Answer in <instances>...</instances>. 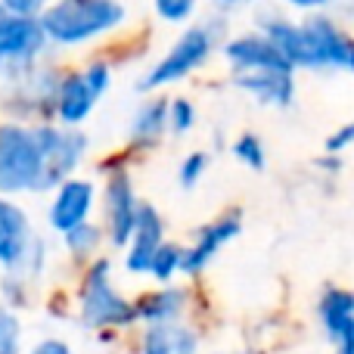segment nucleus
<instances>
[{"label": "nucleus", "instance_id": "1", "mask_svg": "<svg viewBox=\"0 0 354 354\" xmlns=\"http://www.w3.org/2000/svg\"><path fill=\"white\" fill-rule=\"evenodd\" d=\"M261 35L274 41V47L292 68L354 75V37L345 35L326 16H314L308 22H289L277 12H268L261 19Z\"/></svg>", "mask_w": 354, "mask_h": 354}, {"label": "nucleus", "instance_id": "2", "mask_svg": "<svg viewBox=\"0 0 354 354\" xmlns=\"http://www.w3.org/2000/svg\"><path fill=\"white\" fill-rule=\"evenodd\" d=\"M62 128L53 124H0V196L44 193L47 159L59 143Z\"/></svg>", "mask_w": 354, "mask_h": 354}, {"label": "nucleus", "instance_id": "3", "mask_svg": "<svg viewBox=\"0 0 354 354\" xmlns=\"http://www.w3.org/2000/svg\"><path fill=\"white\" fill-rule=\"evenodd\" d=\"M124 16L128 12L118 0H56L41 12V25L50 44L78 47L115 31Z\"/></svg>", "mask_w": 354, "mask_h": 354}, {"label": "nucleus", "instance_id": "4", "mask_svg": "<svg viewBox=\"0 0 354 354\" xmlns=\"http://www.w3.org/2000/svg\"><path fill=\"white\" fill-rule=\"evenodd\" d=\"M81 324L91 330H122L137 320L134 301H128L109 280V261L100 258L91 264L81 283V299H78Z\"/></svg>", "mask_w": 354, "mask_h": 354}, {"label": "nucleus", "instance_id": "5", "mask_svg": "<svg viewBox=\"0 0 354 354\" xmlns=\"http://www.w3.org/2000/svg\"><path fill=\"white\" fill-rule=\"evenodd\" d=\"M214 44H218V22L187 28L171 44V50H168V53L162 56L147 75H143L140 91H156V87H168V84L183 81L199 66H205L208 56H212V50H214Z\"/></svg>", "mask_w": 354, "mask_h": 354}, {"label": "nucleus", "instance_id": "6", "mask_svg": "<svg viewBox=\"0 0 354 354\" xmlns=\"http://www.w3.org/2000/svg\"><path fill=\"white\" fill-rule=\"evenodd\" d=\"M47 44L50 41L41 19L6 16L0 22V75L12 84L25 81L37 68V59Z\"/></svg>", "mask_w": 354, "mask_h": 354}, {"label": "nucleus", "instance_id": "7", "mask_svg": "<svg viewBox=\"0 0 354 354\" xmlns=\"http://www.w3.org/2000/svg\"><path fill=\"white\" fill-rule=\"evenodd\" d=\"M103 205H106V227L109 233V243L115 249H128L131 236H134L137 227V214H140V199L134 193V183L124 171L109 174L103 189Z\"/></svg>", "mask_w": 354, "mask_h": 354}, {"label": "nucleus", "instance_id": "8", "mask_svg": "<svg viewBox=\"0 0 354 354\" xmlns=\"http://www.w3.org/2000/svg\"><path fill=\"white\" fill-rule=\"evenodd\" d=\"M31 245H35V230L25 208L0 196V268L22 270Z\"/></svg>", "mask_w": 354, "mask_h": 354}, {"label": "nucleus", "instance_id": "9", "mask_svg": "<svg viewBox=\"0 0 354 354\" xmlns=\"http://www.w3.org/2000/svg\"><path fill=\"white\" fill-rule=\"evenodd\" d=\"M93 202H97V189L91 180H81V177H68L56 187L53 202H50L47 221L56 233H68L72 227L91 221Z\"/></svg>", "mask_w": 354, "mask_h": 354}, {"label": "nucleus", "instance_id": "10", "mask_svg": "<svg viewBox=\"0 0 354 354\" xmlns=\"http://www.w3.org/2000/svg\"><path fill=\"white\" fill-rule=\"evenodd\" d=\"M224 59L230 62L236 72H295L283 53L274 47L270 37H264L261 31L258 35H239L233 41H227L221 47Z\"/></svg>", "mask_w": 354, "mask_h": 354}, {"label": "nucleus", "instance_id": "11", "mask_svg": "<svg viewBox=\"0 0 354 354\" xmlns=\"http://www.w3.org/2000/svg\"><path fill=\"white\" fill-rule=\"evenodd\" d=\"M317 317L330 342L339 354H354V292L348 289H326L320 295Z\"/></svg>", "mask_w": 354, "mask_h": 354}, {"label": "nucleus", "instance_id": "12", "mask_svg": "<svg viewBox=\"0 0 354 354\" xmlns=\"http://www.w3.org/2000/svg\"><path fill=\"white\" fill-rule=\"evenodd\" d=\"M162 243H165V224H162V214L156 212L153 205H143L140 202L134 236H131L128 252H124V270H131V274H137V277L149 274L153 255L159 252Z\"/></svg>", "mask_w": 354, "mask_h": 354}, {"label": "nucleus", "instance_id": "13", "mask_svg": "<svg viewBox=\"0 0 354 354\" xmlns=\"http://www.w3.org/2000/svg\"><path fill=\"white\" fill-rule=\"evenodd\" d=\"M236 233H239V218L236 214H224V218L205 224L199 233H196L193 245L183 249V274L187 277L202 274V270L212 264V258L218 255V252L224 249L233 236H236Z\"/></svg>", "mask_w": 354, "mask_h": 354}, {"label": "nucleus", "instance_id": "14", "mask_svg": "<svg viewBox=\"0 0 354 354\" xmlns=\"http://www.w3.org/2000/svg\"><path fill=\"white\" fill-rule=\"evenodd\" d=\"M233 84L261 106L286 109L295 100V78L292 72H236Z\"/></svg>", "mask_w": 354, "mask_h": 354}, {"label": "nucleus", "instance_id": "15", "mask_svg": "<svg viewBox=\"0 0 354 354\" xmlns=\"http://www.w3.org/2000/svg\"><path fill=\"white\" fill-rule=\"evenodd\" d=\"M93 103H97V97H93V91L87 87L84 75L81 72L62 75L59 87H56V97H53V112H56V118H59L62 124L78 128V124L91 115Z\"/></svg>", "mask_w": 354, "mask_h": 354}, {"label": "nucleus", "instance_id": "16", "mask_svg": "<svg viewBox=\"0 0 354 354\" xmlns=\"http://www.w3.org/2000/svg\"><path fill=\"white\" fill-rule=\"evenodd\" d=\"M87 153V134L78 128H62L59 134V143H56V149L50 153L47 159V174H44V193L53 187H59L62 180H68V177L75 174V168L81 165V159H84Z\"/></svg>", "mask_w": 354, "mask_h": 354}, {"label": "nucleus", "instance_id": "17", "mask_svg": "<svg viewBox=\"0 0 354 354\" xmlns=\"http://www.w3.org/2000/svg\"><path fill=\"white\" fill-rule=\"evenodd\" d=\"M183 308H187V289L180 286H165L134 301L137 320H143V324H177Z\"/></svg>", "mask_w": 354, "mask_h": 354}, {"label": "nucleus", "instance_id": "18", "mask_svg": "<svg viewBox=\"0 0 354 354\" xmlns=\"http://www.w3.org/2000/svg\"><path fill=\"white\" fill-rule=\"evenodd\" d=\"M168 131V100H149L137 109L134 122H131V140L137 147H153L159 137Z\"/></svg>", "mask_w": 354, "mask_h": 354}, {"label": "nucleus", "instance_id": "19", "mask_svg": "<svg viewBox=\"0 0 354 354\" xmlns=\"http://www.w3.org/2000/svg\"><path fill=\"white\" fill-rule=\"evenodd\" d=\"M62 239H66V249L75 258H91L103 243V227H97L93 221H84V224L72 227L68 233H62Z\"/></svg>", "mask_w": 354, "mask_h": 354}, {"label": "nucleus", "instance_id": "20", "mask_svg": "<svg viewBox=\"0 0 354 354\" xmlns=\"http://www.w3.org/2000/svg\"><path fill=\"white\" fill-rule=\"evenodd\" d=\"M177 274H183V249L174 243H162L149 264V277L159 283H171Z\"/></svg>", "mask_w": 354, "mask_h": 354}, {"label": "nucleus", "instance_id": "21", "mask_svg": "<svg viewBox=\"0 0 354 354\" xmlns=\"http://www.w3.org/2000/svg\"><path fill=\"white\" fill-rule=\"evenodd\" d=\"M177 324H147L140 336V354H174Z\"/></svg>", "mask_w": 354, "mask_h": 354}, {"label": "nucleus", "instance_id": "22", "mask_svg": "<svg viewBox=\"0 0 354 354\" xmlns=\"http://www.w3.org/2000/svg\"><path fill=\"white\" fill-rule=\"evenodd\" d=\"M233 156H236L245 168H252V171H261L264 162H268L261 137H255V134H239L236 143H233Z\"/></svg>", "mask_w": 354, "mask_h": 354}, {"label": "nucleus", "instance_id": "23", "mask_svg": "<svg viewBox=\"0 0 354 354\" xmlns=\"http://www.w3.org/2000/svg\"><path fill=\"white\" fill-rule=\"evenodd\" d=\"M0 354H22V324L10 308H0Z\"/></svg>", "mask_w": 354, "mask_h": 354}, {"label": "nucleus", "instance_id": "24", "mask_svg": "<svg viewBox=\"0 0 354 354\" xmlns=\"http://www.w3.org/2000/svg\"><path fill=\"white\" fill-rule=\"evenodd\" d=\"M196 124V109L187 97H177V100H168V131L171 134H187L189 128Z\"/></svg>", "mask_w": 354, "mask_h": 354}, {"label": "nucleus", "instance_id": "25", "mask_svg": "<svg viewBox=\"0 0 354 354\" xmlns=\"http://www.w3.org/2000/svg\"><path fill=\"white\" fill-rule=\"evenodd\" d=\"M196 3H199V0H153L156 12H159L165 22H174V25L187 22L196 12Z\"/></svg>", "mask_w": 354, "mask_h": 354}, {"label": "nucleus", "instance_id": "26", "mask_svg": "<svg viewBox=\"0 0 354 354\" xmlns=\"http://www.w3.org/2000/svg\"><path fill=\"white\" fill-rule=\"evenodd\" d=\"M208 171V156L205 153H189L187 159L180 162V168H177V177H180V187H196V183L205 177Z\"/></svg>", "mask_w": 354, "mask_h": 354}, {"label": "nucleus", "instance_id": "27", "mask_svg": "<svg viewBox=\"0 0 354 354\" xmlns=\"http://www.w3.org/2000/svg\"><path fill=\"white\" fill-rule=\"evenodd\" d=\"M81 75H84L87 87H91V91H93V97H97V100L103 97V93L109 91V84H112V68L106 66L103 59L91 62V66H87V68H84V72H81Z\"/></svg>", "mask_w": 354, "mask_h": 354}, {"label": "nucleus", "instance_id": "28", "mask_svg": "<svg viewBox=\"0 0 354 354\" xmlns=\"http://www.w3.org/2000/svg\"><path fill=\"white\" fill-rule=\"evenodd\" d=\"M6 16H28V19H41V12L47 10V0H0Z\"/></svg>", "mask_w": 354, "mask_h": 354}, {"label": "nucleus", "instance_id": "29", "mask_svg": "<svg viewBox=\"0 0 354 354\" xmlns=\"http://www.w3.org/2000/svg\"><path fill=\"white\" fill-rule=\"evenodd\" d=\"M199 351V333L193 326L177 324L174 330V354H196Z\"/></svg>", "mask_w": 354, "mask_h": 354}, {"label": "nucleus", "instance_id": "30", "mask_svg": "<svg viewBox=\"0 0 354 354\" xmlns=\"http://www.w3.org/2000/svg\"><path fill=\"white\" fill-rule=\"evenodd\" d=\"M351 143H354V122L345 124V128H339L336 134L326 140V153H330V156H339L342 149H348Z\"/></svg>", "mask_w": 354, "mask_h": 354}, {"label": "nucleus", "instance_id": "31", "mask_svg": "<svg viewBox=\"0 0 354 354\" xmlns=\"http://www.w3.org/2000/svg\"><path fill=\"white\" fill-rule=\"evenodd\" d=\"M31 354H72V348L62 339H44V342H37L31 348Z\"/></svg>", "mask_w": 354, "mask_h": 354}, {"label": "nucleus", "instance_id": "32", "mask_svg": "<svg viewBox=\"0 0 354 354\" xmlns=\"http://www.w3.org/2000/svg\"><path fill=\"white\" fill-rule=\"evenodd\" d=\"M289 6H295V10H324V6H330L333 0H286Z\"/></svg>", "mask_w": 354, "mask_h": 354}, {"label": "nucleus", "instance_id": "33", "mask_svg": "<svg viewBox=\"0 0 354 354\" xmlns=\"http://www.w3.org/2000/svg\"><path fill=\"white\" fill-rule=\"evenodd\" d=\"M214 3H218L221 10H230V6H239V3H245V0H214Z\"/></svg>", "mask_w": 354, "mask_h": 354}, {"label": "nucleus", "instance_id": "34", "mask_svg": "<svg viewBox=\"0 0 354 354\" xmlns=\"http://www.w3.org/2000/svg\"><path fill=\"white\" fill-rule=\"evenodd\" d=\"M3 19H6V12H3V6H0V22H3Z\"/></svg>", "mask_w": 354, "mask_h": 354}]
</instances>
